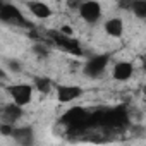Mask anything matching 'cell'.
Returning a JSON list of instances; mask_svg holds the SVG:
<instances>
[{
	"mask_svg": "<svg viewBox=\"0 0 146 146\" xmlns=\"http://www.w3.org/2000/svg\"><path fill=\"white\" fill-rule=\"evenodd\" d=\"M108 62H110V55H108V53H100V55L91 57V58L84 64V69H83L84 76H86V78H91V79L100 78L103 72H105Z\"/></svg>",
	"mask_w": 146,
	"mask_h": 146,
	"instance_id": "cell-2",
	"label": "cell"
},
{
	"mask_svg": "<svg viewBox=\"0 0 146 146\" xmlns=\"http://www.w3.org/2000/svg\"><path fill=\"white\" fill-rule=\"evenodd\" d=\"M0 78H2V79H5V72H4L2 69H0Z\"/></svg>",
	"mask_w": 146,
	"mask_h": 146,
	"instance_id": "cell-16",
	"label": "cell"
},
{
	"mask_svg": "<svg viewBox=\"0 0 146 146\" xmlns=\"http://www.w3.org/2000/svg\"><path fill=\"white\" fill-rule=\"evenodd\" d=\"M11 137L16 141L17 146H33L35 144V131L31 125H19L12 129Z\"/></svg>",
	"mask_w": 146,
	"mask_h": 146,
	"instance_id": "cell-5",
	"label": "cell"
},
{
	"mask_svg": "<svg viewBox=\"0 0 146 146\" xmlns=\"http://www.w3.org/2000/svg\"><path fill=\"white\" fill-rule=\"evenodd\" d=\"M7 67H9L11 72H16V74L23 70V64H21L19 60H16V58H11V60L7 62Z\"/></svg>",
	"mask_w": 146,
	"mask_h": 146,
	"instance_id": "cell-14",
	"label": "cell"
},
{
	"mask_svg": "<svg viewBox=\"0 0 146 146\" xmlns=\"http://www.w3.org/2000/svg\"><path fill=\"white\" fill-rule=\"evenodd\" d=\"M105 33L112 38H120L124 35V19L122 17H110L105 23Z\"/></svg>",
	"mask_w": 146,
	"mask_h": 146,
	"instance_id": "cell-10",
	"label": "cell"
},
{
	"mask_svg": "<svg viewBox=\"0 0 146 146\" xmlns=\"http://www.w3.org/2000/svg\"><path fill=\"white\" fill-rule=\"evenodd\" d=\"M26 7L36 19H48L52 16V9L45 2H36V0H33V2H26Z\"/></svg>",
	"mask_w": 146,
	"mask_h": 146,
	"instance_id": "cell-9",
	"label": "cell"
},
{
	"mask_svg": "<svg viewBox=\"0 0 146 146\" xmlns=\"http://www.w3.org/2000/svg\"><path fill=\"white\" fill-rule=\"evenodd\" d=\"M0 21L11 23V24H28L21 14V11L14 4H4L0 9Z\"/></svg>",
	"mask_w": 146,
	"mask_h": 146,
	"instance_id": "cell-6",
	"label": "cell"
},
{
	"mask_svg": "<svg viewBox=\"0 0 146 146\" xmlns=\"http://www.w3.org/2000/svg\"><path fill=\"white\" fill-rule=\"evenodd\" d=\"M79 16L84 23L88 24H96L100 19H102V5L95 0H86V2H81L79 7Z\"/></svg>",
	"mask_w": 146,
	"mask_h": 146,
	"instance_id": "cell-3",
	"label": "cell"
},
{
	"mask_svg": "<svg viewBox=\"0 0 146 146\" xmlns=\"http://www.w3.org/2000/svg\"><path fill=\"white\" fill-rule=\"evenodd\" d=\"M33 83H35L33 88H36L40 93H50V90L53 86V81L50 78H35Z\"/></svg>",
	"mask_w": 146,
	"mask_h": 146,
	"instance_id": "cell-12",
	"label": "cell"
},
{
	"mask_svg": "<svg viewBox=\"0 0 146 146\" xmlns=\"http://www.w3.org/2000/svg\"><path fill=\"white\" fill-rule=\"evenodd\" d=\"M132 72H134V65H132L131 62H127V60H120V62H117V64L113 65L112 76H113L115 81L124 83V81H129V79L132 78Z\"/></svg>",
	"mask_w": 146,
	"mask_h": 146,
	"instance_id": "cell-7",
	"label": "cell"
},
{
	"mask_svg": "<svg viewBox=\"0 0 146 146\" xmlns=\"http://www.w3.org/2000/svg\"><path fill=\"white\" fill-rule=\"evenodd\" d=\"M129 9L137 19H146V2L143 0H136V2H129Z\"/></svg>",
	"mask_w": 146,
	"mask_h": 146,
	"instance_id": "cell-11",
	"label": "cell"
},
{
	"mask_svg": "<svg viewBox=\"0 0 146 146\" xmlns=\"http://www.w3.org/2000/svg\"><path fill=\"white\" fill-rule=\"evenodd\" d=\"M2 5H4V2H0V9H2Z\"/></svg>",
	"mask_w": 146,
	"mask_h": 146,
	"instance_id": "cell-17",
	"label": "cell"
},
{
	"mask_svg": "<svg viewBox=\"0 0 146 146\" xmlns=\"http://www.w3.org/2000/svg\"><path fill=\"white\" fill-rule=\"evenodd\" d=\"M33 90L35 88L31 84H26V83H17V84L5 86V91L12 98V103H16L21 108L26 107L28 103H31V100H33Z\"/></svg>",
	"mask_w": 146,
	"mask_h": 146,
	"instance_id": "cell-1",
	"label": "cell"
},
{
	"mask_svg": "<svg viewBox=\"0 0 146 146\" xmlns=\"http://www.w3.org/2000/svg\"><path fill=\"white\" fill-rule=\"evenodd\" d=\"M12 129H14V125H11V124H0V134L2 136H11Z\"/></svg>",
	"mask_w": 146,
	"mask_h": 146,
	"instance_id": "cell-15",
	"label": "cell"
},
{
	"mask_svg": "<svg viewBox=\"0 0 146 146\" xmlns=\"http://www.w3.org/2000/svg\"><path fill=\"white\" fill-rule=\"evenodd\" d=\"M33 52H35V53H36L38 57H41V58L48 57V53H50L48 46H45L43 43H35V45H33Z\"/></svg>",
	"mask_w": 146,
	"mask_h": 146,
	"instance_id": "cell-13",
	"label": "cell"
},
{
	"mask_svg": "<svg viewBox=\"0 0 146 146\" xmlns=\"http://www.w3.org/2000/svg\"><path fill=\"white\" fill-rule=\"evenodd\" d=\"M0 117H2L4 124H11L14 125L21 117H23V108L17 107L16 103H7L0 108Z\"/></svg>",
	"mask_w": 146,
	"mask_h": 146,
	"instance_id": "cell-8",
	"label": "cell"
},
{
	"mask_svg": "<svg viewBox=\"0 0 146 146\" xmlns=\"http://www.w3.org/2000/svg\"><path fill=\"white\" fill-rule=\"evenodd\" d=\"M55 91H57V100L60 103H70V102L78 100L79 96H83L84 93V90L76 84H57Z\"/></svg>",
	"mask_w": 146,
	"mask_h": 146,
	"instance_id": "cell-4",
	"label": "cell"
}]
</instances>
